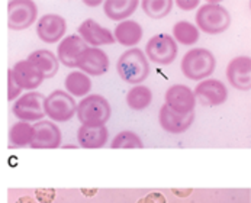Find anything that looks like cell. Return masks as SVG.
Segmentation results:
<instances>
[{
	"label": "cell",
	"instance_id": "obj_36",
	"mask_svg": "<svg viewBox=\"0 0 251 203\" xmlns=\"http://www.w3.org/2000/svg\"><path fill=\"white\" fill-rule=\"evenodd\" d=\"M86 4H90V6H98V4H100V1H84Z\"/></svg>",
	"mask_w": 251,
	"mask_h": 203
},
{
	"label": "cell",
	"instance_id": "obj_33",
	"mask_svg": "<svg viewBox=\"0 0 251 203\" xmlns=\"http://www.w3.org/2000/svg\"><path fill=\"white\" fill-rule=\"evenodd\" d=\"M193 189H172V193L177 198H187L190 196Z\"/></svg>",
	"mask_w": 251,
	"mask_h": 203
},
{
	"label": "cell",
	"instance_id": "obj_20",
	"mask_svg": "<svg viewBox=\"0 0 251 203\" xmlns=\"http://www.w3.org/2000/svg\"><path fill=\"white\" fill-rule=\"evenodd\" d=\"M28 61L41 71L44 78H52L58 73L60 63L57 60V55H54L48 50H38L35 52H31Z\"/></svg>",
	"mask_w": 251,
	"mask_h": 203
},
{
	"label": "cell",
	"instance_id": "obj_9",
	"mask_svg": "<svg viewBox=\"0 0 251 203\" xmlns=\"http://www.w3.org/2000/svg\"><path fill=\"white\" fill-rule=\"evenodd\" d=\"M75 67L89 76H103L109 70V57L100 48L87 47L75 61Z\"/></svg>",
	"mask_w": 251,
	"mask_h": 203
},
{
	"label": "cell",
	"instance_id": "obj_4",
	"mask_svg": "<svg viewBox=\"0 0 251 203\" xmlns=\"http://www.w3.org/2000/svg\"><path fill=\"white\" fill-rule=\"evenodd\" d=\"M196 28L205 34H222L231 25V15L218 3H206L201 6L196 13Z\"/></svg>",
	"mask_w": 251,
	"mask_h": 203
},
{
	"label": "cell",
	"instance_id": "obj_28",
	"mask_svg": "<svg viewBox=\"0 0 251 203\" xmlns=\"http://www.w3.org/2000/svg\"><path fill=\"white\" fill-rule=\"evenodd\" d=\"M143 147L141 138L131 131H124V132L118 134L110 144V148H113V150H116V148H143Z\"/></svg>",
	"mask_w": 251,
	"mask_h": 203
},
{
	"label": "cell",
	"instance_id": "obj_3",
	"mask_svg": "<svg viewBox=\"0 0 251 203\" xmlns=\"http://www.w3.org/2000/svg\"><path fill=\"white\" fill-rule=\"evenodd\" d=\"M215 67V55L206 48H193L181 60L183 74L195 81L205 80L212 76Z\"/></svg>",
	"mask_w": 251,
	"mask_h": 203
},
{
	"label": "cell",
	"instance_id": "obj_29",
	"mask_svg": "<svg viewBox=\"0 0 251 203\" xmlns=\"http://www.w3.org/2000/svg\"><path fill=\"white\" fill-rule=\"evenodd\" d=\"M21 87L16 84V81L13 80V76H12V70L7 71V99L12 102L13 99H16L21 93Z\"/></svg>",
	"mask_w": 251,
	"mask_h": 203
},
{
	"label": "cell",
	"instance_id": "obj_32",
	"mask_svg": "<svg viewBox=\"0 0 251 203\" xmlns=\"http://www.w3.org/2000/svg\"><path fill=\"white\" fill-rule=\"evenodd\" d=\"M176 4L179 6L181 10H193L195 7L199 6V0H192V1H186V0H177Z\"/></svg>",
	"mask_w": 251,
	"mask_h": 203
},
{
	"label": "cell",
	"instance_id": "obj_12",
	"mask_svg": "<svg viewBox=\"0 0 251 203\" xmlns=\"http://www.w3.org/2000/svg\"><path fill=\"white\" fill-rule=\"evenodd\" d=\"M32 128H34V138L29 144L32 148L52 150L61 145V131L54 122L41 121L32 125Z\"/></svg>",
	"mask_w": 251,
	"mask_h": 203
},
{
	"label": "cell",
	"instance_id": "obj_17",
	"mask_svg": "<svg viewBox=\"0 0 251 203\" xmlns=\"http://www.w3.org/2000/svg\"><path fill=\"white\" fill-rule=\"evenodd\" d=\"M87 48V44L78 35L66 36L57 48V60L69 68L75 67L77 57Z\"/></svg>",
	"mask_w": 251,
	"mask_h": 203
},
{
	"label": "cell",
	"instance_id": "obj_16",
	"mask_svg": "<svg viewBox=\"0 0 251 203\" xmlns=\"http://www.w3.org/2000/svg\"><path fill=\"white\" fill-rule=\"evenodd\" d=\"M158 121H160L161 128L166 132H169V134H183L192 127V124L195 121V112H192L189 115H177L172 109H169L166 104H163L161 109H160Z\"/></svg>",
	"mask_w": 251,
	"mask_h": 203
},
{
	"label": "cell",
	"instance_id": "obj_1",
	"mask_svg": "<svg viewBox=\"0 0 251 203\" xmlns=\"http://www.w3.org/2000/svg\"><path fill=\"white\" fill-rule=\"evenodd\" d=\"M116 71L124 81L138 86L148 78L151 68L144 51L140 48H129L119 57Z\"/></svg>",
	"mask_w": 251,
	"mask_h": 203
},
{
	"label": "cell",
	"instance_id": "obj_30",
	"mask_svg": "<svg viewBox=\"0 0 251 203\" xmlns=\"http://www.w3.org/2000/svg\"><path fill=\"white\" fill-rule=\"evenodd\" d=\"M35 198L39 203H52L55 199L54 189H36Z\"/></svg>",
	"mask_w": 251,
	"mask_h": 203
},
{
	"label": "cell",
	"instance_id": "obj_31",
	"mask_svg": "<svg viewBox=\"0 0 251 203\" xmlns=\"http://www.w3.org/2000/svg\"><path fill=\"white\" fill-rule=\"evenodd\" d=\"M144 203H167L164 195L161 193H157V192H152V193H148L145 198L143 199Z\"/></svg>",
	"mask_w": 251,
	"mask_h": 203
},
{
	"label": "cell",
	"instance_id": "obj_11",
	"mask_svg": "<svg viewBox=\"0 0 251 203\" xmlns=\"http://www.w3.org/2000/svg\"><path fill=\"white\" fill-rule=\"evenodd\" d=\"M193 95L205 106H219L228 99V90L225 84L215 78H206L201 81L195 87Z\"/></svg>",
	"mask_w": 251,
	"mask_h": 203
},
{
	"label": "cell",
	"instance_id": "obj_35",
	"mask_svg": "<svg viewBox=\"0 0 251 203\" xmlns=\"http://www.w3.org/2000/svg\"><path fill=\"white\" fill-rule=\"evenodd\" d=\"M16 203H36V201L31 196H22L16 201Z\"/></svg>",
	"mask_w": 251,
	"mask_h": 203
},
{
	"label": "cell",
	"instance_id": "obj_25",
	"mask_svg": "<svg viewBox=\"0 0 251 203\" xmlns=\"http://www.w3.org/2000/svg\"><path fill=\"white\" fill-rule=\"evenodd\" d=\"M152 102V92L143 84L132 87L126 95V104L132 110H144Z\"/></svg>",
	"mask_w": 251,
	"mask_h": 203
},
{
	"label": "cell",
	"instance_id": "obj_2",
	"mask_svg": "<svg viewBox=\"0 0 251 203\" xmlns=\"http://www.w3.org/2000/svg\"><path fill=\"white\" fill-rule=\"evenodd\" d=\"M77 118L84 127H106L112 107L108 99L100 95H90L77 104Z\"/></svg>",
	"mask_w": 251,
	"mask_h": 203
},
{
	"label": "cell",
	"instance_id": "obj_8",
	"mask_svg": "<svg viewBox=\"0 0 251 203\" xmlns=\"http://www.w3.org/2000/svg\"><path fill=\"white\" fill-rule=\"evenodd\" d=\"M44 95L38 92H29L21 96L13 103V115L22 122H35L45 116L44 112Z\"/></svg>",
	"mask_w": 251,
	"mask_h": 203
},
{
	"label": "cell",
	"instance_id": "obj_24",
	"mask_svg": "<svg viewBox=\"0 0 251 203\" xmlns=\"http://www.w3.org/2000/svg\"><path fill=\"white\" fill-rule=\"evenodd\" d=\"M34 138V128L28 122H18L9 131V144L10 147L19 148L29 145Z\"/></svg>",
	"mask_w": 251,
	"mask_h": 203
},
{
	"label": "cell",
	"instance_id": "obj_6",
	"mask_svg": "<svg viewBox=\"0 0 251 203\" xmlns=\"http://www.w3.org/2000/svg\"><path fill=\"white\" fill-rule=\"evenodd\" d=\"M75 110L77 103L64 90H55L44 101V112L54 122H69Z\"/></svg>",
	"mask_w": 251,
	"mask_h": 203
},
{
	"label": "cell",
	"instance_id": "obj_19",
	"mask_svg": "<svg viewBox=\"0 0 251 203\" xmlns=\"http://www.w3.org/2000/svg\"><path fill=\"white\" fill-rule=\"evenodd\" d=\"M108 128L106 127H84L81 125L77 132V139L83 148H102L108 141Z\"/></svg>",
	"mask_w": 251,
	"mask_h": 203
},
{
	"label": "cell",
	"instance_id": "obj_13",
	"mask_svg": "<svg viewBox=\"0 0 251 203\" xmlns=\"http://www.w3.org/2000/svg\"><path fill=\"white\" fill-rule=\"evenodd\" d=\"M226 78L229 84L238 90H250L251 87V58L249 55L235 57L226 67Z\"/></svg>",
	"mask_w": 251,
	"mask_h": 203
},
{
	"label": "cell",
	"instance_id": "obj_21",
	"mask_svg": "<svg viewBox=\"0 0 251 203\" xmlns=\"http://www.w3.org/2000/svg\"><path fill=\"white\" fill-rule=\"evenodd\" d=\"M113 38L124 47H134L143 38V26L135 21H124L115 28Z\"/></svg>",
	"mask_w": 251,
	"mask_h": 203
},
{
	"label": "cell",
	"instance_id": "obj_22",
	"mask_svg": "<svg viewBox=\"0 0 251 203\" xmlns=\"http://www.w3.org/2000/svg\"><path fill=\"white\" fill-rule=\"evenodd\" d=\"M138 4L137 0H108L103 3V10L110 21H125L137 10Z\"/></svg>",
	"mask_w": 251,
	"mask_h": 203
},
{
	"label": "cell",
	"instance_id": "obj_5",
	"mask_svg": "<svg viewBox=\"0 0 251 203\" xmlns=\"http://www.w3.org/2000/svg\"><path fill=\"white\" fill-rule=\"evenodd\" d=\"M144 54L154 64L170 66L176 60V57H177V44H176V41L170 35H154L147 42Z\"/></svg>",
	"mask_w": 251,
	"mask_h": 203
},
{
	"label": "cell",
	"instance_id": "obj_37",
	"mask_svg": "<svg viewBox=\"0 0 251 203\" xmlns=\"http://www.w3.org/2000/svg\"><path fill=\"white\" fill-rule=\"evenodd\" d=\"M137 203H144V201H143V199H140V201H138Z\"/></svg>",
	"mask_w": 251,
	"mask_h": 203
},
{
	"label": "cell",
	"instance_id": "obj_15",
	"mask_svg": "<svg viewBox=\"0 0 251 203\" xmlns=\"http://www.w3.org/2000/svg\"><path fill=\"white\" fill-rule=\"evenodd\" d=\"M78 36L86 42L93 45V48H98L100 45H112L115 44V38L112 32L100 26L96 21L93 19H86L80 26H78Z\"/></svg>",
	"mask_w": 251,
	"mask_h": 203
},
{
	"label": "cell",
	"instance_id": "obj_26",
	"mask_svg": "<svg viewBox=\"0 0 251 203\" xmlns=\"http://www.w3.org/2000/svg\"><path fill=\"white\" fill-rule=\"evenodd\" d=\"M172 38L181 45H193L199 41V29L190 22L180 21L173 26Z\"/></svg>",
	"mask_w": 251,
	"mask_h": 203
},
{
	"label": "cell",
	"instance_id": "obj_23",
	"mask_svg": "<svg viewBox=\"0 0 251 203\" xmlns=\"http://www.w3.org/2000/svg\"><path fill=\"white\" fill-rule=\"evenodd\" d=\"M64 86L70 96L83 98L92 90V80L87 74H84L81 71H72L66 77Z\"/></svg>",
	"mask_w": 251,
	"mask_h": 203
},
{
	"label": "cell",
	"instance_id": "obj_18",
	"mask_svg": "<svg viewBox=\"0 0 251 203\" xmlns=\"http://www.w3.org/2000/svg\"><path fill=\"white\" fill-rule=\"evenodd\" d=\"M12 76L16 84L24 90H34L44 81V76L36 67H34L28 60L19 61L12 68Z\"/></svg>",
	"mask_w": 251,
	"mask_h": 203
},
{
	"label": "cell",
	"instance_id": "obj_14",
	"mask_svg": "<svg viewBox=\"0 0 251 203\" xmlns=\"http://www.w3.org/2000/svg\"><path fill=\"white\" fill-rule=\"evenodd\" d=\"M66 21L60 15L48 13L44 15L36 24V35L41 41L47 44H54L60 41L66 34Z\"/></svg>",
	"mask_w": 251,
	"mask_h": 203
},
{
	"label": "cell",
	"instance_id": "obj_27",
	"mask_svg": "<svg viewBox=\"0 0 251 203\" xmlns=\"http://www.w3.org/2000/svg\"><path fill=\"white\" fill-rule=\"evenodd\" d=\"M173 4H175V1H172V0H144L141 3V7L148 18L163 19L172 12Z\"/></svg>",
	"mask_w": 251,
	"mask_h": 203
},
{
	"label": "cell",
	"instance_id": "obj_10",
	"mask_svg": "<svg viewBox=\"0 0 251 203\" xmlns=\"http://www.w3.org/2000/svg\"><path fill=\"white\" fill-rule=\"evenodd\" d=\"M166 106L177 115H189L195 110L196 98L184 84H175L166 92Z\"/></svg>",
	"mask_w": 251,
	"mask_h": 203
},
{
	"label": "cell",
	"instance_id": "obj_34",
	"mask_svg": "<svg viewBox=\"0 0 251 203\" xmlns=\"http://www.w3.org/2000/svg\"><path fill=\"white\" fill-rule=\"evenodd\" d=\"M80 192H81V195H83V196H86V198H92V196H96L98 189H81Z\"/></svg>",
	"mask_w": 251,
	"mask_h": 203
},
{
	"label": "cell",
	"instance_id": "obj_7",
	"mask_svg": "<svg viewBox=\"0 0 251 203\" xmlns=\"http://www.w3.org/2000/svg\"><path fill=\"white\" fill-rule=\"evenodd\" d=\"M38 7L31 0H12L7 4V25L12 31H24L36 21Z\"/></svg>",
	"mask_w": 251,
	"mask_h": 203
}]
</instances>
